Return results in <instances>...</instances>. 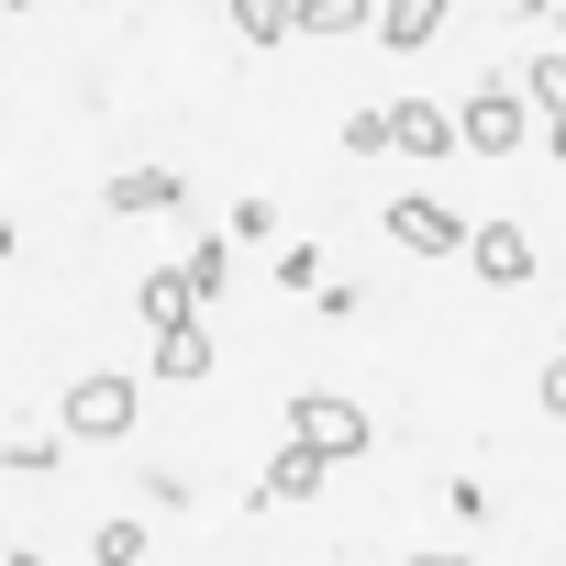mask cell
Masks as SVG:
<instances>
[{
  "label": "cell",
  "mask_w": 566,
  "mask_h": 566,
  "mask_svg": "<svg viewBox=\"0 0 566 566\" xmlns=\"http://www.w3.org/2000/svg\"><path fill=\"white\" fill-rule=\"evenodd\" d=\"M455 123H467V156H522V145H533V112H522V90H511V78H489Z\"/></svg>",
  "instance_id": "obj_3"
},
{
  "label": "cell",
  "mask_w": 566,
  "mask_h": 566,
  "mask_svg": "<svg viewBox=\"0 0 566 566\" xmlns=\"http://www.w3.org/2000/svg\"><path fill=\"white\" fill-rule=\"evenodd\" d=\"M90 555H101V566H145V522H134V511H112V522L90 533Z\"/></svg>",
  "instance_id": "obj_14"
},
{
  "label": "cell",
  "mask_w": 566,
  "mask_h": 566,
  "mask_svg": "<svg viewBox=\"0 0 566 566\" xmlns=\"http://www.w3.org/2000/svg\"><path fill=\"white\" fill-rule=\"evenodd\" d=\"M389 112H400V156H455L467 145V123L433 112V101H389Z\"/></svg>",
  "instance_id": "obj_9"
},
{
  "label": "cell",
  "mask_w": 566,
  "mask_h": 566,
  "mask_svg": "<svg viewBox=\"0 0 566 566\" xmlns=\"http://www.w3.org/2000/svg\"><path fill=\"white\" fill-rule=\"evenodd\" d=\"M400 566H467V555H400Z\"/></svg>",
  "instance_id": "obj_22"
},
{
  "label": "cell",
  "mask_w": 566,
  "mask_h": 566,
  "mask_svg": "<svg viewBox=\"0 0 566 566\" xmlns=\"http://www.w3.org/2000/svg\"><path fill=\"white\" fill-rule=\"evenodd\" d=\"M389 233H400L411 255H467V244H478V222L444 211V200H389Z\"/></svg>",
  "instance_id": "obj_4"
},
{
  "label": "cell",
  "mask_w": 566,
  "mask_h": 566,
  "mask_svg": "<svg viewBox=\"0 0 566 566\" xmlns=\"http://www.w3.org/2000/svg\"><path fill=\"white\" fill-rule=\"evenodd\" d=\"M323 467H334V455L290 433V444H277V455H266V500H312V489H323Z\"/></svg>",
  "instance_id": "obj_11"
},
{
  "label": "cell",
  "mask_w": 566,
  "mask_h": 566,
  "mask_svg": "<svg viewBox=\"0 0 566 566\" xmlns=\"http://www.w3.org/2000/svg\"><path fill=\"white\" fill-rule=\"evenodd\" d=\"M301 34L345 45V34H378V0H301Z\"/></svg>",
  "instance_id": "obj_12"
},
{
  "label": "cell",
  "mask_w": 566,
  "mask_h": 566,
  "mask_svg": "<svg viewBox=\"0 0 566 566\" xmlns=\"http://www.w3.org/2000/svg\"><path fill=\"white\" fill-rule=\"evenodd\" d=\"M467 266L489 277V290H522V277H533V233H522V222H478Z\"/></svg>",
  "instance_id": "obj_5"
},
{
  "label": "cell",
  "mask_w": 566,
  "mask_h": 566,
  "mask_svg": "<svg viewBox=\"0 0 566 566\" xmlns=\"http://www.w3.org/2000/svg\"><path fill=\"white\" fill-rule=\"evenodd\" d=\"M167 200H189L178 167H123V178L101 189V211H123V222H134V211H167Z\"/></svg>",
  "instance_id": "obj_7"
},
{
  "label": "cell",
  "mask_w": 566,
  "mask_h": 566,
  "mask_svg": "<svg viewBox=\"0 0 566 566\" xmlns=\"http://www.w3.org/2000/svg\"><path fill=\"white\" fill-rule=\"evenodd\" d=\"M0 467H12V478H45V467H56V433H12V444H0Z\"/></svg>",
  "instance_id": "obj_18"
},
{
  "label": "cell",
  "mask_w": 566,
  "mask_h": 566,
  "mask_svg": "<svg viewBox=\"0 0 566 566\" xmlns=\"http://www.w3.org/2000/svg\"><path fill=\"white\" fill-rule=\"evenodd\" d=\"M444 12H455V0H378V45H400V56H422V45L444 34Z\"/></svg>",
  "instance_id": "obj_8"
},
{
  "label": "cell",
  "mask_w": 566,
  "mask_h": 566,
  "mask_svg": "<svg viewBox=\"0 0 566 566\" xmlns=\"http://www.w3.org/2000/svg\"><path fill=\"white\" fill-rule=\"evenodd\" d=\"M544 156H555V167H566V123H544Z\"/></svg>",
  "instance_id": "obj_20"
},
{
  "label": "cell",
  "mask_w": 566,
  "mask_h": 566,
  "mask_svg": "<svg viewBox=\"0 0 566 566\" xmlns=\"http://www.w3.org/2000/svg\"><path fill=\"white\" fill-rule=\"evenodd\" d=\"M389 145H400V112H356L345 123V156H389Z\"/></svg>",
  "instance_id": "obj_15"
},
{
  "label": "cell",
  "mask_w": 566,
  "mask_h": 566,
  "mask_svg": "<svg viewBox=\"0 0 566 566\" xmlns=\"http://www.w3.org/2000/svg\"><path fill=\"white\" fill-rule=\"evenodd\" d=\"M123 433H134V378L90 367V378L67 389V444H123Z\"/></svg>",
  "instance_id": "obj_2"
},
{
  "label": "cell",
  "mask_w": 566,
  "mask_h": 566,
  "mask_svg": "<svg viewBox=\"0 0 566 566\" xmlns=\"http://www.w3.org/2000/svg\"><path fill=\"white\" fill-rule=\"evenodd\" d=\"M145 367H156L167 389H200V378H211V334H200V323H189V334H156Z\"/></svg>",
  "instance_id": "obj_10"
},
{
  "label": "cell",
  "mask_w": 566,
  "mask_h": 566,
  "mask_svg": "<svg viewBox=\"0 0 566 566\" xmlns=\"http://www.w3.org/2000/svg\"><path fill=\"white\" fill-rule=\"evenodd\" d=\"M189 277H200V301L233 290V244H189Z\"/></svg>",
  "instance_id": "obj_17"
},
{
  "label": "cell",
  "mask_w": 566,
  "mask_h": 566,
  "mask_svg": "<svg viewBox=\"0 0 566 566\" xmlns=\"http://www.w3.org/2000/svg\"><path fill=\"white\" fill-rule=\"evenodd\" d=\"M290 433H301V444H323V455H334V467H345V455H367V444H378V422H367V411H356V400H345V389H301V400H290Z\"/></svg>",
  "instance_id": "obj_1"
},
{
  "label": "cell",
  "mask_w": 566,
  "mask_h": 566,
  "mask_svg": "<svg viewBox=\"0 0 566 566\" xmlns=\"http://www.w3.org/2000/svg\"><path fill=\"white\" fill-rule=\"evenodd\" d=\"M189 323H200V277L189 266H156L145 277V334H189Z\"/></svg>",
  "instance_id": "obj_6"
},
{
  "label": "cell",
  "mask_w": 566,
  "mask_h": 566,
  "mask_svg": "<svg viewBox=\"0 0 566 566\" xmlns=\"http://www.w3.org/2000/svg\"><path fill=\"white\" fill-rule=\"evenodd\" d=\"M233 34L244 45H290L301 34V0H233Z\"/></svg>",
  "instance_id": "obj_13"
},
{
  "label": "cell",
  "mask_w": 566,
  "mask_h": 566,
  "mask_svg": "<svg viewBox=\"0 0 566 566\" xmlns=\"http://www.w3.org/2000/svg\"><path fill=\"white\" fill-rule=\"evenodd\" d=\"M533 400H544V411H555V422H566V356H555V367H544V378H533Z\"/></svg>",
  "instance_id": "obj_19"
},
{
  "label": "cell",
  "mask_w": 566,
  "mask_h": 566,
  "mask_svg": "<svg viewBox=\"0 0 566 566\" xmlns=\"http://www.w3.org/2000/svg\"><path fill=\"white\" fill-rule=\"evenodd\" d=\"M12 566H56V555H34V544H12Z\"/></svg>",
  "instance_id": "obj_21"
},
{
  "label": "cell",
  "mask_w": 566,
  "mask_h": 566,
  "mask_svg": "<svg viewBox=\"0 0 566 566\" xmlns=\"http://www.w3.org/2000/svg\"><path fill=\"white\" fill-rule=\"evenodd\" d=\"M522 78H533V101H544V123H566V45H555V56H533Z\"/></svg>",
  "instance_id": "obj_16"
}]
</instances>
